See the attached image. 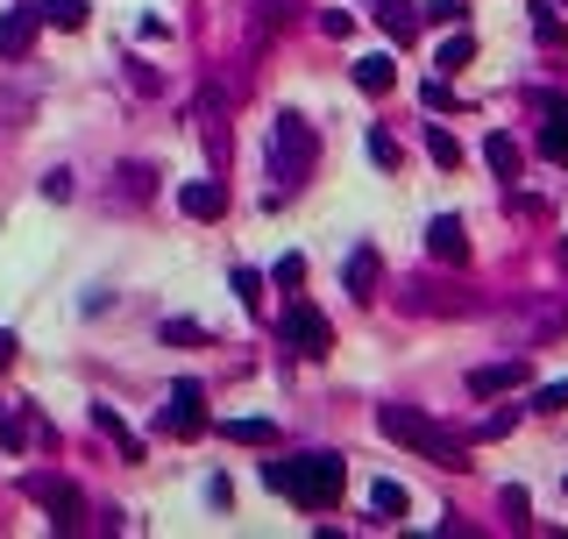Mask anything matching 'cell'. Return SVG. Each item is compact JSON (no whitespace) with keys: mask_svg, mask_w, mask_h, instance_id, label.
I'll return each mask as SVG.
<instances>
[{"mask_svg":"<svg viewBox=\"0 0 568 539\" xmlns=\"http://www.w3.org/2000/svg\"><path fill=\"white\" fill-rule=\"evenodd\" d=\"M341 284H349V298H355V306H370V298H377V284H384V256L363 242L349 263H341Z\"/></svg>","mask_w":568,"mask_h":539,"instance_id":"9","label":"cell"},{"mask_svg":"<svg viewBox=\"0 0 568 539\" xmlns=\"http://www.w3.org/2000/svg\"><path fill=\"white\" fill-rule=\"evenodd\" d=\"M157 426L171 433V440H200V433H206V391H200V383H178V391L163 398Z\"/></svg>","mask_w":568,"mask_h":539,"instance_id":"6","label":"cell"},{"mask_svg":"<svg viewBox=\"0 0 568 539\" xmlns=\"http://www.w3.org/2000/svg\"><path fill=\"white\" fill-rule=\"evenodd\" d=\"M220 433H228L235 447H271V440H277L271 418H220Z\"/></svg>","mask_w":568,"mask_h":539,"instance_id":"16","label":"cell"},{"mask_svg":"<svg viewBox=\"0 0 568 539\" xmlns=\"http://www.w3.org/2000/svg\"><path fill=\"white\" fill-rule=\"evenodd\" d=\"M427 256L433 263H469V228H462L455 214H441V220H427Z\"/></svg>","mask_w":568,"mask_h":539,"instance_id":"8","label":"cell"},{"mask_svg":"<svg viewBox=\"0 0 568 539\" xmlns=\"http://www.w3.org/2000/svg\"><path fill=\"white\" fill-rule=\"evenodd\" d=\"M349 28H355V14H349V8H327V14H320V36H334V43H341Z\"/></svg>","mask_w":568,"mask_h":539,"instance_id":"31","label":"cell"},{"mask_svg":"<svg viewBox=\"0 0 568 539\" xmlns=\"http://www.w3.org/2000/svg\"><path fill=\"white\" fill-rule=\"evenodd\" d=\"M427 157L441 163V171H455V163H462V142H455L447 128H427Z\"/></svg>","mask_w":568,"mask_h":539,"instance_id":"22","label":"cell"},{"mask_svg":"<svg viewBox=\"0 0 568 539\" xmlns=\"http://www.w3.org/2000/svg\"><path fill=\"white\" fill-rule=\"evenodd\" d=\"M178 206H185V220H220L228 214V185H220V177H192V185L178 192Z\"/></svg>","mask_w":568,"mask_h":539,"instance_id":"10","label":"cell"},{"mask_svg":"<svg viewBox=\"0 0 568 539\" xmlns=\"http://www.w3.org/2000/svg\"><path fill=\"white\" fill-rule=\"evenodd\" d=\"M313 157H320V142H313L306 114H277V128H271V177H277V199H284L292 185H306Z\"/></svg>","mask_w":568,"mask_h":539,"instance_id":"3","label":"cell"},{"mask_svg":"<svg viewBox=\"0 0 568 539\" xmlns=\"http://www.w3.org/2000/svg\"><path fill=\"white\" fill-rule=\"evenodd\" d=\"M355 85H363V93H391V85H398V71H391V57H384V50H370V57H355Z\"/></svg>","mask_w":568,"mask_h":539,"instance_id":"14","label":"cell"},{"mask_svg":"<svg viewBox=\"0 0 568 539\" xmlns=\"http://www.w3.org/2000/svg\"><path fill=\"white\" fill-rule=\"evenodd\" d=\"M526 383V363H484V369H469V398H504V391H519Z\"/></svg>","mask_w":568,"mask_h":539,"instance_id":"11","label":"cell"},{"mask_svg":"<svg viewBox=\"0 0 568 539\" xmlns=\"http://www.w3.org/2000/svg\"><path fill=\"white\" fill-rule=\"evenodd\" d=\"M469 65H476V36H462V28H455V36L433 50V71H441V79H455V71H469Z\"/></svg>","mask_w":568,"mask_h":539,"instance_id":"15","label":"cell"},{"mask_svg":"<svg viewBox=\"0 0 568 539\" xmlns=\"http://www.w3.org/2000/svg\"><path fill=\"white\" fill-rule=\"evenodd\" d=\"M377 426H384V440H398V447H412V455H427L433 469H469V433L433 426V418L412 412V404H377Z\"/></svg>","mask_w":568,"mask_h":539,"instance_id":"2","label":"cell"},{"mask_svg":"<svg viewBox=\"0 0 568 539\" xmlns=\"http://www.w3.org/2000/svg\"><path fill=\"white\" fill-rule=\"evenodd\" d=\"M277 334H284V348L306 355V363H327V355H334V326H327V312H320V306H306L298 291H292V306H284Z\"/></svg>","mask_w":568,"mask_h":539,"instance_id":"4","label":"cell"},{"mask_svg":"<svg viewBox=\"0 0 568 539\" xmlns=\"http://www.w3.org/2000/svg\"><path fill=\"white\" fill-rule=\"evenodd\" d=\"M398 306H406V312H469V298H455L447 284H433V277H412Z\"/></svg>","mask_w":568,"mask_h":539,"instance_id":"12","label":"cell"},{"mask_svg":"<svg viewBox=\"0 0 568 539\" xmlns=\"http://www.w3.org/2000/svg\"><path fill=\"white\" fill-rule=\"evenodd\" d=\"M36 8H43V22H50V28H86V22H93L86 0H36Z\"/></svg>","mask_w":568,"mask_h":539,"instance_id":"18","label":"cell"},{"mask_svg":"<svg viewBox=\"0 0 568 539\" xmlns=\"http://www.w3.org/2000/svg\"><path fill=\"white\" fill-rule=\"evenodd\" d=\"M484 163H490L498 177H519V142H512V135H490V142H484Z\"/></svg>","mask_w":568,"mask_h":539,"instance_id":"19","label":"cell"},{"mask_svg":"<svg viewBox=\"0 0 568 539\" xmlns=\"http://www.w3.org/2000/svg\"><path fill=\"white\" fill-rule=\"evenodd\" d=\"M370 157H377L384 171H398V157H406V149H398V142H391V135H384V128H370Z\"/></svg>","mask_w":568,"mask_h":539,"instance_id":"25","label":"cell"},{"mask_svg":"<svg viewBox=\"0 0 568 539\" xmlns=\"http://www.w3.org/2000/svg\"><path fill=\"white\" fill-rule=\"evenodd\" d=\"M271 277L284 284V291H298V284H306V256H277V270Z\"/></svg>","mask_w":568,"mask_h":539,"instance_id":"26","label":"cell"},{"mask_svg":"<svg viewBox=\"0 0 568 539\" xmlns=\"http://www.w3.org/2000/svg\"><path fill=\"white\" fill-rule=\"evenodd\" d=\"M93 426L107 433L114 447H122V461H143V455H149V447H143V433H128V426H122V412H114V404H93Z\"/></svg>","mask_w":568,"mask_h":539,"instance_id":"13","label":"cell"},{"mask_svg":"<svg viewBox=\"0 0 568 539\" xmlns=\"http://www.w3.org/2000/svg\"><path fill=\"white\" fill-rule=\"evenodd\" d=\"M163 341H206V326H192V320H171V326H163Z\"/></svg>","mask_w":568,"mask_h":539,"instance_id":"33","label":"cell"},{"mask_svg":"<svg viewBox=\"0 0 568 539\" xmlns=\"http://www.w3.org/2000/svg\"><path fill=\"white\" fill-rule=\"evenodd\" d=\"M377 22L391 28V43H412V36H420V14H412L406 0H377Z\"/></svg>","mask_w":568,"mask_h":539,"instance_id":"17","label":"cell"},{"mask_svg":"<svg viewBox=\"0 0 568 539\" xmlns=\"http://www.w3.org/2000/svg\"><path fill=\"white\" fill-rule=\"evenodd\" d=\"M36 28H43V8L36 0H14L8 14H0V57H29V43H36Z\"/></svg>","mask_w":568,"mask_h":539,"instance_id":"7","label":"cell"},{"mask_svg":"<svg viewBox=\"0 0 568 539\" xmlns=\"http://www.w3.org/2000/svg\"><path fill=\"white\" fill-rule=\"evenodd\" d=\"M235 298H242V306H263V277H257V270H235Z\"/></svg>","mask_w":568,"mask_h":539,"instance_id":"29","label":"cell"},{"mask_svg":"<svg viewBox=\"0 0 568 539\" xmlns=\"http://www.w3.org/2000/svg\"><path fill=\"white\" fill-rule=\"evenodd\" d=\"M149 177H157L149 163H136V171H122V199H149Z\"/></svg>","mask_w":568,"mask_h":539,"instance_id":"28","label":"cell"},{"mask_svg":"<svg viewBox=\"0 0 568 539\" xmlns=\"http://www.w3.org/2000/svg\"><path fill=\"white\" fill-rule=\"evenodd\" d=\"M43 199H71V171H50V177H43Z\"/></svg>","mask_w":568,"mask_h":539,"instance_id":"32","label":"cell"},{"mask_svg":"<svg viewBox=\"0 0 568 539\" xmlns=\"http://www.w3.org/2000/svg\"><path fill=\"white\" fill-rule=\"evenodd\" d=\"M561 263H568V242H561Z\"/></svg>","mask_w":568,"mask_h":539,"instance_id":"35","label":"cell"},{"mask_svg":"<svg viewBox=\"0 0 568 539\" xmlns=\"http://www.w3.org/2000/svg\"><path fill=\"white\" fill-rule=\"evenodd\" d=\"M541 157L547 163H568V122H547L541 128Z\"/></svg>","mask_w":568,"mask_h":539,"instance_id":"24","label":"cell"},{"mask_svg":"<svg viewBox=\"0 0 568 539\" xmlns=\"http://www.w3.org/2000/svg\"><path fill=\"white\" fill-rule=\"evenodd\" d=\"M22 497H29V504H43L57 532L79 526V490H71V475H57V469H29V475H22Z\"/></svg>","mask_w":568,"mask_h":539,"instance_id":"5","label":"cell"},{"mask_svg":"<svg viewBox=\"0 0 568 539\" xmlns=\"http://www.w3.org/2000/svg\"><path fill=\"white\" fill-rule=\"evenodd\" d=\"M263 483L277 490V497H292L298 512H334L341 490H349V461L341 455H284V461H263Z\"/></svg>","mask_w":568,"mask_h":539,"instance_id":"1","label":"cell"},{"mask_svg":"<svg viewBox=\"0 0 568 539\" xmlns=\"http://www.w3.org/2000/svg\"><path fill=\"white\" fill-rule=\"evenodd\" d=\"M533 36H541V43H547V50H561V43H568V28H561V14H555V8H547V0H533Z\"/></svg>","mask_w":568,"mask_h":539,"instance_id":"20","label":"cell"},{"mask_svg":"<svg viewBox=\"0 0 568 539\" xmlns=\"http://www.w3.org/2000/svg\"><path fill=\"white\" fill-rule=\"evenodd\" d=\"M512 426H519V412H490V418H476V426H469V440H504Z\"/></svg>","mask_w":568,"mask_h":539,"instance_id":"23","label":"cell"},{"mask_svg":"<svg viewBox=\"0 0 568 539\" xmlns=\"http://www.w3.org/2000/svg\"><path fill=\"white\" fill-rule=\"evenodd\" d=\"M370 512H377V518H406V490H398V483H370Z\"/></svg>","mask_w":568,"mask_h":539,"instance_id":"21","label":"cell"},{"mask_svg":"<svg viewBox=\"0 0 568 539\" xmlns=\"http://www.w3.org/2000/svg\"><path fill=\"white\" fill-rule=\"evenodd\" d=\"M0 440H8V447H14V455H22V447H29V418H22V412H14V418H8V412H0Z\"/></svg>","mask_w":568,"mask_h":539,"instance_id":"30","label":"cell"},{"mask_svg":"<svg viewBox=\"0 0 568 539\" xmlns=\"http://www.w3.org/2000/svg\"><path fill=\"white\" fill-rule=\"evenodd\" d=\"M533 412H568V377L547 383V391H533Z\"/></svg>","mask_w":568,"mask_h":539,"instance_id":"27","label":"cell"},{"mask_svg":"<svg viewBox=\"0 0 568 539\" xmlns=\"http://www.w3.org/2000/svg\"><path fill=\"white\" fill-rule=\"evenodd\" d=\"M14 348H22V341H14V334H8V326H0V369H8V363H14Z\"/></svg>","mask_w":568,"mask_h":539,"instance_id":"34","label":"cell"}]
</instances>
